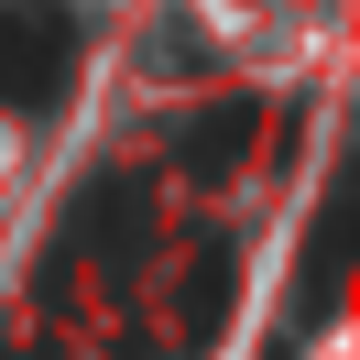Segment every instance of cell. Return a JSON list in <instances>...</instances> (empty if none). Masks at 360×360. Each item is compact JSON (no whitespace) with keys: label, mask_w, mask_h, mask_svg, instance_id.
<instances>
[{"label":"cell","mask_w":360,"mask_h":360,"mask_svg":"<svg viewBox=\"0 0 360 360\" xmlns=\"http://www.w3.org/2000/svg\"><path fill=\"white\" fill-rule=\"evenodd\" d=\"M77 77V22L55 0H22V11H0V98H22V110H55Z\"/></svg>","instance_id":"obj_1"},{"label":"cell","mask_w":360,"mask_h":360,"mask_svg":"<svg viewBox=\"0 0 360 360\" xmlns=\"http://www.w3.org/2000/svg\"><path fill=\"white\" fill-rule=\"evenodd\" d=\"M240 142H251V98H229V110H219V120L197 131V153H186V164H197V175H219V164L240 153Z\"/></svg>","instance_id":"obj_2"}]
</instances>
